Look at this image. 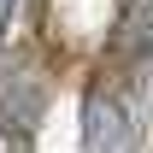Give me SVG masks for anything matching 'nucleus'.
<instances>
[{
	"label": "nucleus",
	"instance_id": "obj_1",
	"mask_svg": "<svg viewBox=\"0 0 153 153\" xmlns=\"http://www.w3.org/2000/svg\"><path fill=\"white\" fill-rule=\"evenodd\" d=\"M82 147L88 153H135L130 118H124V106H118L112 88H94L82 100Z\"/></svg>",
	"mask_w": 153,
	"mask_h": 153
},
{
	"label": "nucleus",
	"instance_id": "obj_2",
	"mask_svg": "<svg viewBox=\"0 0 153 153\" xmlns=\"http://www.w3.org/2000/svg\"><path fill=\"white\" fill-rule=\"evenodd\" d=\"M0 153H30V130L6 118V124H0Z\"/></svg>",
	"mask_w": 153,
	"mask_h": 153
}]
</instances>
